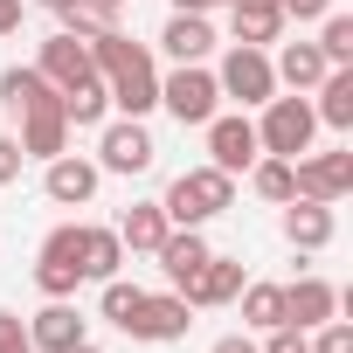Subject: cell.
<instances>
[{
  "mask_svg": "<svg viewBox=\"0 0 353 353\" xmlns=\"http://www.w3.org/2000/svg\"><path fill=\"white\" fill-rule=\"evenodd\" d=\"M90 63H97V77H104L118 118L159 111V63H152L145 42H132L125 28H104V35H90Z\"/></svg>",
  "mask_w": 353,
  "mask_h": 353,
  "instance_id": "obj_1",
  "label": "cell"
},
{
  "mask_svg": "<svg viewBox=\"0 0 353 353\" xmlns=\"http://www.w3.org/2000/svg\"><path fill=\"white\" fill-rule=\"evenodd\" d=\"M159 208H166L173 229H201V222H215V215L236 208V173H222V166H188V173H173V188L159 194Z\"/></svg>",
  "mask_w": 353,
  "mask_h": 353,
  "instance_id": "obj_2",
  "label": "cell"
},
{
  "mask_svg": "<svg viewBox=\"0 0 353 353\" xmlns=\"http://www.w3.org/2000/svg\"><path fill=\"white\" fill-rule=\"evenodd\" d=\"M263 118H256V145L263 152H277V159H298V152H312V139H319V111H312V97H270V104H256Z\"/></svg>",
  "mask_w": 353,
  "mask_h": 353,
  "instance_id": "obj_3",
  "label": "cell"
},
{
  "mask_svg": "<svg viewBox=\"0 0 353 353\" xmlns=\"http://www.w3.org/2000/svg\"><path fill=\"white\" fill-rule=\"evenodd\" d=\"M159 111L173 125H208L222 111V90H215V70L208 63H173L159 77Z\"/></svg>",
  "mask_w": 353,
  "mask_h": 353,
  "instance_id": "obj_4",
  "label": "cell"
},
{
  "mask_svg": "<svg viewBox=\"0 0 353 353\" xmlns=\"http://www.w3.org/2000/svg\"><path fill=\"white\" fill-rule=\"evenodd\" d=\"M215 90H222V97H236L243 111L270 104V97H277V70H270V49L229 42V49H222V63H215Z\"/></svg>",
  "mask_w": 353,
  "mask_h": 353,
  "instance_id": "obj_5",
  "label": "cell"
},
{
  "mask_svg": "<svg viewBox=\"0 0 353 353\" xmlns=\"http://www.w3.org/2000/svg\"><path fill=\"white\" fill-rule=\"evenodd\" d=\"M159 159V145H152V132H145V118H104L97 125V166L104 173H145Z\"/></svg>",
  "mask_w": 353,
  "mask_h": 353,
  "instance_id": "obj_6",
  "label": "cell"
},
{
  "mask_svg": "<svg viewBox=\"0 0 353 353\" xmlns=\"http://www.w3.org/2000/svg\"><path fill=\"white\" fill-rule=\"evenodd\" d=\"M291 181H298V201H346L353 194V145L298 152L291 159Z\"/></svg>",
  "mask_w": 353,
  "mask_h": 353,
  "instance_id": "obj_7",
  "label": "cell"
},
{
  "mask_svg": "<svg viewBox=\"0 0 353 353\" xmlns=\"http://www.w3.org/2000/svg\"><path fill=\"white\" fill-rule=\"evenodd\" d=\"M188 332H194V305L181 291H145L139 312H132V325H125V339H145V346H173Z\"/></svg>",
  "mask_w": 353,
  "mask_h": 353,
  "instance_id": "obj_8",
  "label": "cell"
},
{
  "mask_svg": "<svg viewBox=\"0 0 353 353\" xmlns=\"http://www.w3.org/2000/svg\"><path fill=\"white\" fill-rule=\"evenodd\" d=\"M201 132H208V166H222V173H250V166H256V152H263V145H256V118H250V111H215Z\"/></svg>",
  "mask_w": 353,
  "mask_h": 353,
  "instance_id": "obj_9",
  "label": "cell"
},
{
  "mask_svg": "<svg viewBox=\"0 0 353 353\" xmlns=\"http://www.w3.org/2000/svg\"><path fill=\"white\" fill-rule=\"evenodd\" d=\"M97 188H104V166H97V159H83V152L42 159V194H49L56 208H90Z\"/></svg>",
  "mask_w": 353,
  "mask_h": 353,
  "instance_id": "obj_10",
  "label": "cell"
},
{
  "mask_svg": "<svg viewBox=\"0 0 353 353\" xmlns=\"http://www.w3.org/2000/svg\"><path fill=\"white\" fill-rule=\"evenodd\" d=\"M35 70H42L56 90H77L83 77H97V63H90V42H83V35H70V28H56V35L35 49Z\"/></svg>",
  "mask_w": 353,
  "mask_h": 353,
  "instance_id": "obj_11",
  "label": "cell"
},
{
  "mask_svg": "<svg viewBox=\"0 0 353 353\" xmlns=\"http://www.w3.org/2000/svg\"><path fill=\"white\" fill-rule=\"evenodd\" d=\"M14 139H21V152H28V159H56V152H70V118H63V97L49 90L42 104H28Z\"/></svg>",
  "mask_w": 353,
  "mask_h": 353,
  "instance_id": "obj_12",
  "label": "cell"
},
{
  "mask_svg": "<svg viewBox=\"0 0 353 353\" xmlns=\"http://www.w3.org/2000/svg\"><path fill=\"white\" fill-rule=\"evenodd\" d=\"M243 284H250V277H243V256H215V250H208V263L188 277V291H181V298H188L194 312H215V305H236V291H243Z\"/></svg>",
  "mask_w": 353,
  "mask_h": 353,
  "instance_id": "obj_13",
  "label": "cell"
},
{
  "mask_svg": "<svg viewBox=\"0 0 353 353\" xmlns=\"http://www.w3.org/2000/svg\"><path fill=\"white\" fill-rule=\"evenodd\" d=\"M77 339H90V319H83L70 298H49V305L28 319V346H35V353H70Z\"/></svg>",
  "mask_w": 353,
  "mask_h": 353,
  "instance_id": "obj_14",
  "label": "cell"
},
{
  "mask_svg": "<svg viewBox=\"0 0 353 353\" xmlns=\"http://www.w3.org/2000/svg\"><path fill=\"white\" fill-rule=\"evenodd\" d=\"M339 305H346V291L325 284V277H298V284H284V325H298V332L325 325Z\"/></svg>",
  "mask_w": 353,
  "mask_h": 353,
  "instance_id": "obj_15",
  "label": "cell"
},
{
  "mask_svg": "<svg viewBox=\"0 0 353 353\" xmlns=\"http://www.w3.org/2000/svg\"><path fill=\"white\" fill-rule=\"evenodd\" d=\"M152 263H159L166 291H188V277L208 263V236H201V229H166L159 250H152Z\"/></svg>",
  "mask_w": 353,
  "mask_h": 353,
  "instance_id": "obj_16",
  "label": "cell"
},
{
  "mask_svg": "<svg viewBox=\"0 0 353 353\" xmlns=\"http://www.w3.org/2000/svg\"><path fill=\"white\" fill-rule=\"evenodd\" d=\"M332 236H339V215H332V201H284V243L291 250H332Z\"/></svg>",
  "mask_w": 353,
  "mask_h": 353,
  "instance_id": "obj_17",
  "label": "cell"
},
{
  "mask_svg": "<svg viewBox=\"0 0 353 353\" xmlns=\"http://www.w3.org/2000/svg\"><path fill=\"white\" fill-rule=\"evenodd\" d=\"M229 42H250V49L284 42V8L277 0H229Z\"/></svg>",
  "mask_w": 353,
  "mask_h": 353,
  "instance_id": "obj_18",
  "label": "cell"
},
{
  "mask_svg": "<svg viewBox=\"0 0 353 353\" xmlns=\"http://www.w3.org/2000/svg\"><path fill=\"white\" fill-rule=\"evenodd\" d=\"M159 49H166L173 63H208V56H215V28H208V14H166Z\"/></svg>",
  "mask_w": 353,
  "mask_h": 353,
  "instance_id": "obj_19",
  "label": "cell"
},
{
  "mask_svg": "<svg viewBox=\"0 0 353 353\" xmlns=\"http://www.w3.org/2000/svg\"><path fill=\"white\" fill-rule=\"evenodd\" d=\"M270 70H277V90H298V97H312V83H319L332 63L319 56V42H284V49L270 56Z\"/></svg>",
  "mask_w": 353,
  "mask_h": 353,
  "instance_id": "obj_20",
  "label": "cell"
},
{
  "mask_svg": "<svg viewBox=\"0 0 353 353\" xmlns=\"http://www.w3.org/2000/svg\"><path fill=\"white\" fill-rule=\"evenodd\" d=\"M166 229H173V222H166L159 201H132V208L118 215V243H125V256H152Z\"/></svg>",
  "mask_w": 353,
  "mask_h": 353,
  "instance_id": "obj_21",
  "label": "cell"
},
{
  "mask_svg": "<svg viewBox=\"0 0 353 353\" xmlns=\"http://www.w3.org/2000/svg\"><path fill=\"white\" fill-rule=\"evenodd\" d=\"M77 263H83V284H104V277H118V270H125V243H118V229H104V222H83V250H77Z\"/></svg>",
  "mask_w": 353,
  "mask_h": 353,
  "instance_id": "obj_22",
  "label": "cell"
},
{
  "mask_svg": "<svg viewBox=\"0 0 353 353\" xmlns=\"http://www.w3.org/2000/svg\"><path fill=\"white\" fill-rule=\"evenodd\" d=\"M312 111H319V125L353 132V70H325V77L312 83Z\"/></svg>",
  "mask_w": 353,
  "mask_h": 353,
  "instance_id": "obj_23",
  "label": "cell"
},
{
  "mask_svg": "<svg viewBox=\"0 0 353 353\" xmlns=\"http://www.w3.org/2000/svg\"><path fill=\"white\" fill-rule=\"evenodd\" d=\"M56 97H63L70 132H90V125H104V118H111V90H104V77H83L77 90H56Z\"/></svg>",
  "mask_w": 353,
  "mask_h": 353,
  "instance_id": "obj_24",
  "label": "cell"
},
{
  "mask_svg": "<svg viewBox=\"0 0 353 353\" xmlns=\"http://www.w3.org/2000/svg\"><path fill=\"white\" fill-rule=\"evenodd\" d=\"M250 194H256V201H270V208L298 201V181H291V159H277V152H256V166H250Z\"/></svg>",
  "mask_w": 353,
  "mask_h": 353,
  "instance_id": "obj_25",
  "label": "cell"
},
{
  "mask_svg": "<svg viewBox=\"0 0 353 353\" xmlns=\"http://www.w3.org/2000/svg\"><path fill=\"white\" fill-rule=\"evenodd\" d=\"M56 83L35 70V63H14V70H0V104H8V118H21L28 104H42Z\"/></svg>",
  "mask_w": 353,
  "mask_h": 353,
  "instance_id": "obj_26",
  "label": "cell"
},
{
  "mask_svg": "<svg viewBox=\"0 0 353 353\" xmlns=\"http://www.w3.org/2000/svg\"><path fill=\"white\" fill-rule=\"evenodd\" d=\"M236 305H243V325L250 332H270V325H284V284H243L236 291Z\"/></svg>",
  "mask_w": 353,
  "mask_h": 353,
  "instance_id": "obj_27",
  "label": "cell"
},
{
  "mask_svg": "<svg viewBox=\"0 0 353 353\" xmlns=\"http://www.w3.org/2000/svg\"><path fill=\"white\" fill-rule=\"evenodd\" d=\"M319 56H325L332 70H353V14L332 8V14L319 21Z\"/></svg>",
  "mask_w": 353,
  "mask_h": 353,
  "instance_id": "obj_28",
  "label": "cell"
},
{
  "mask_svg": "<svg viewBox=\"0 0 353 353\" xmlns=\"http://www.w3.org/2000/svg\"><path fill=\"white\" fill-rule=\"evenodd\" d=\"M139 298H145L139 284H125V277H104V298H97V312H104V319L125 332V325H132V312H139Z\"/></svg>",
  "mask_w": 353,
  "mask_h": 353,
  "instance_id": "obj_29",
  "label": "cell"
},
{
  "mask_svg": "<svg viewBox=\"0 0 353 353\" xmlns=\"http://www.w3.org/2000/svg\"><path fill=\"white\" fill-rule=\"evenodd\" d=\"M77 284H83V270H70V263H49V256H35V291H42V298H77Z\"/></svg>",
  "mask_w": 353,
  "mask_h": 353,
  "instance_id": "obj_30",
  "label": "cell"
},
{
  "mask_svg": "<svg viewBox=\"0 0 353 353\" xmlns=\"http://www.w3.org/2000/svg\"><path fill=\"white\" fill-rule=\"evenodd\" d=\"M305 339H312V353H353V325H346V319H339V312H332V319H325V325H312V332H305Z\"/></svg>",
  "mask_w": 353,
  "mask_h": 353,
  "instance_id": "obj_31",
  "label": "cell"
},
{
  "mask_svg": "<svg viewBox=\"0 0 353 353\" xmlns=\"http://www.w3.org/2000/svg\"><path fill=\"white\" fill-rule=\"evenodd\" d=\"M256 353H312V339H305L298 325H270V332L256 339Z\"/></svg>",
  "mask_w": 353,
  "mask_h": 353,
  "instance_id": "obj_32",
  "label": "cell"
},
{
  "mask_svg": "<svg viewBox=\"0 0 353 353\" xmlns=\"http://www.w3.org/2000/svg\"><path fill=\"white\" fill-rule=\"evenodd\" d=\"M21 166H28L21 139H14V132H0V188H14V181H21Z\"/></svg>",
  "mask_w": 353,
  "mask_h": 353,
  "instance_id": "obj_33",
  "label": "cell"
},
{
  "mask_svg": "<svg viewBox=\"0 0 353 353\" xmlns=\"http://www.w3.org/2000/svg\"><path fill=\"white\" fill-rule=\"evenodd\" d=\"M0 353H35V346H28V319H21V312H0Z\"/></svg>",
  "mask_w": 353,
  "mask_h": 353,
  "instance_id": "obj_34",
  "label": "cell"
},
{
  "mask_svg": "<svg viewBox=\"0 0 353 353\" xmlns=\"http://www.w3.org/2000/svg\"><path fill=\"white\" fill-rule=\"evenodd\" d=\"M277 8H284V21H325L332 0H277Z\"/></svg>",
  "mask_w": 353,
  "mask_h": 353,
  "instance_id": "obj_35",
  "label": "cell"
},
{
  "mask_svg": "<svg viewBox=\"0 0 353 353\" xmlns=\"http://www.w3.org/2000/svg\"><path fill=\"white\" fill-rule=\"evenodd\" d=\"M208 353H256V339H250V332H222Z\"/></svg>",
  "mask_w": 353,
  "mask_h": 353,
  "instance_id": "obj_36",
  "label": "cell"
},
{
  "mask_svg": "<svg viewBox=\"0 0 353 353\" xmlns=\"http://www.w3.org/2000/svg\"><path fill=\"white\" fill-rule=\"evenodd\" d=\"M21 8H28V0H0V35H14V28H21Z\"/></svg>",
  "mask_w": 353,
  "mask_h": 353,
  "instance_id": "obj_37",
  "label": "cell"
},
{
  "mask_svg": "<svg viewBox=\"0 0 353 353\" xmlns=\"http://www.w3.org/2000/svg\"><path fill=\"white\" fill-rule=\"evenodd\" d=\"M173 14H208V0H173Z\"/></svg>",
  "mask_w": 353,
  "mask_h": 353,
  "instance_id": "obj_38",
  "label": "cell"
},
{
  "mask_svg": "<svg viewBox=\"0 0 353 353\" xmlns=\"http://www.w3.org/2000/svg\"><path fill=\"white\" fill-rule=\"evenodd\" d=\"M28 8H42V14H63V8H70V0H28Z\"/></svg>",
  "mask_w": 353,
  "mask_h": 353,
  "instance_id": "obj_39",
  "label": "cell"
},
{
  "mask_svg": "<svg viewBox=\"0 0 353 353\" xmlns=\"http://www.w3.org/2000/svg\"><path fill=\"white\" fill-rule=\"evenodd\" d=\"M70 353H104V346H97V339H77V346H70Z\"/></svg>",
  "mask_w": 353,
  "mask_h": 353,
  "instance_id": "obj_40",
  "label": "cell"
},
{
  "mask_svg": "<svg viewBox=\"0 0 353 353\" xmlns=\"http://www.w3.org/2000/svg\"><path fill=\"white\" fill-rule=\"evenodd\" d=\"M208 8H229V0H208Z\"/></svg>",
  "mask_w": 353,
  "mask_h": 353,
  "instance_id": "obj_41",
  "label": "cell"
},
{
  "mask_svg": "<svg viewBox=\"0 0 353 353\" xmlns=\"http://www.w3.org/2000/svg\"><path fill=\"white\" fill-rule=\"evenodd\" d=\"M111 8H125V0H111Z\"/></svg>",
  "mask_w": 353,
  "mask_h": 353,
  "instance_id": "obj_42",
  "label": "cell"
}]
</instances>
